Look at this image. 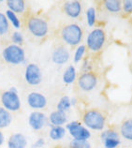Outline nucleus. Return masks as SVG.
Wrapping results in <instances>:
<instances>
[{"mask_svg": "<svg viewBox=\"0 0 132 148\" xmlns=\"http://www.w3.org/2000/svg\"><path fill=\"white\" fill-rule=\"evenodd\" d=\"M100 140L104 148H117L121 145L120 134L115 130H103L100 133Z\"/></svg>", "mask_w": 132, "mask_h": 148, "instance_id": "9", "label": "nucleus"}, {"mask_svg": "<svg viewBox=\"0 0 132 148\" xmlns=\"http://www.w3.org/2000/svg\"><path fill=\"white\" fill-rule=\"evenodd\" d=\"M45 145V140L43 138L38 139L36 142L33 143V148H42Z\"/></svg>", "mask_w": 132, "mask_h": 148, "instance_id": "32", "label": "nucleus"}, {"mask_svg": "<svg viewBox=\"0 0 132 148\" xmlns=\"http://www.w3.org/2000/svg\"><path fill=\"white\" fill-rule=\"evenodd\" d=\"M8 10H11L15 14H21L25 10V2L24 0H8L6 2Z\"/></svg>", "mask_w": 132, "mask_h": 148, "instance_id": "17", "label": "nucleus"}, {"mask_svg": "<svg viewBox=\"0 0 132 148\" xmlns=\"http://www.w3.org/2000/svg\"><path fill=\"white\" fill-rule=\"evenodd\" d=\"M122 10L127 14H132V0L122 1Z\"/></svg>", "mask_w": 132, "mask_h": 148, "instance_id": "30", "label": "nucleus"}, {"mask_svg": "<svg viewBox=\"0 0 132 148\" xmlns=\"http://www.w3.org/2000/svg\"><path fill=\"white\" fill-rule=\"evenodd\" d=\"M5 15L8 19V21L9 23H10L12 26L14 27L15 29H19L21 27V21L20 19L18 18L17 14H15L14 12H12L11 10H7L6 12H5Z\"/></svg>", "mask_w": 132, "mask_h": 148, "instance_id": "24", "label": "nucleus"}, {"mask_svg": "<svg viewBox=\"0 0 132 148\" xmlns=\"http://www.w3.org/2000/svg\"><path fill=\"white\" fill-rule=\"evenodd\" d=\"M10 31V23L5 13L0 12V36H5Z\"/></svg>", "mask_w": 132, "mask_h": 148, "instance_id": "26", "label": "nucleus"}, {"mask_svg": "<svg viewBox=\"0 0 132 148\" xmlns=\"http://www.w3.org/2000/svg\"><path fill=\"white\" fill-rule=\"evenodd\" d=\"M85 53H86V46L83 44H80L79 46H77L75 53H74V56H73V60H74L75 63H79L80 61L83 60Z\"/></svg>", "mask_w": 132, "mask_h": 148, "instance_id": "27", "label": "nucleus"}, {"mask_svg": "<svg viewBox=\"0 0 132 148\" xmlns=\"http://www.w3.org/2000/svg\"><path fill=\"white\" fill-rule=\"evenodd\" d=\"M78 86L81 91L90 92L98 85V77L93 72H83L78 78Z\"/></svg>", "mask_w": 132, "mask_h": 148, "instance_id": "10", "label": "nucleus"}, {"mask_svg": "<svg viewBox=\"0 0 132 148\" xmlns=\"http://www.w3.org/2000/svg\"><path fill=\"white\" fill-rule=\"evenodd\" d=\"M85 15H86V22L87 25L92 27L94 26L96 22V10L94 7H90L86 10V12H85Z\"/></svg>", "mask_w": 132, "mask_h": 148, "instance_id": "25", "label": "nucleus"}, {"mask_svg": "<svg viewBox=\"0 0 132 148\" xmlns=\"http://www.w3.org/2000/svg\"><path fill=\"white\" fill-rule=\"evenodd\" d=\"M66 130L72 137V140L77 141H88L91 138V132L83 124L79 121H71L66 124Z\"/></svg>", "mask_w": 132, "mask_h": 148, "instance_id": "7", "label": "nucleus"}, {"mask_svg": "<svg viewBox=\"0 0 132 148\" xmlns=\"http://www.w3.org/2000/svg\"><path fill=\"white\" fill-rule=\"evenodd\" d=\"M103 5L105 10L111 13H119L122 10V1L120 0H105Z\"/></svg>", "mask_w": 132, "mask_h": 148, "instance_id": "21", "label": "nucleus"}, {"mask_svg": "<svg viewBox=\"0 0 132 148\" xmlns=\"http://www.w3.org/2000/svg\"><path fill=\"white\" fill-rule=\"evenodd\" d=\"M106 42V34L102 28H95L88 34L86 46L93 53H98L103 48Z\"/></svg>", "mask_w": 132, "mask_h": 148, "instance_id": "5", "label": "nucleus"}, {"mask_svg": "<svg viewBox=\"0 0 132 148\" xmlns=\"http://www.w3.org/2000/svg\"><path fill=\"white\" fill-rule=\"evenodd\" d=\"M8 148H26L27 146V139L25 136L17 132L10 136L9 140L7 142Z\"/></svg>", "mask_w": 132, "mask_h": 148, "instance_id": "15", "label": "nucleus"}, {"mask_svg": "<svg viewBox=\"0 0 132 148\" xmlns=\"http://www.w3.org/2000/svg\"><path fill=\"white\" fill-rule=\"evenodd\" d=\"M2 58L10 65H21L25 62V52L22 46L10 44L3 49Z\"/></svg>", "mask_w": 132, "mask_h": 148, "instance_id": "3", "label": "nucleus"}, {"mask_svg": "<svg viewBox=\"0 0 132 148\" xmlns=\"http://www.w3.org/2000/svg\"><path fill=\"white\" fill-rule=\"evenodd\" d=\"M49 122L51 127H63V125L68 123V115L66 112L55 110L52 112L49 115Z\"/></svg>", "mask_w": 132, "mask_h": 148, "instance_id": "16", "label": "nucleus"}, {"mask_svg": "<svg viewBox=\"0 0 132 148\" xmlns=\"http://www.w3.org/2000/svg\"><path fill=\"white\" fill-rule=\"evenodd\" d=\"M26 100L28 106L34 110H42L47 106V99L40 92H30Z\"/></svg>", "mask_w": 132, "mask_h": 148, "instance_id": "12", "label": "nucleus"}, {"mask_svg": "<svg viewBox=\"0 0 132 148\" xmlns=\"http://www.w3.org/2000/svg\"><path fill=\"white\" fill-rule=\"evenodd\" d=\"M12 122V115L10 112L0 106V130L6 128Z\"/></svg>", "mask_w": 132, "mask_h": 148, "instance_id": "22", "label": "nucleus"}, {"mask_svg": "<svg viewBox=\"0 0 132 148\" xmlns=\"http://www.w3.org/2000/svg\"><path fill=\"white\" fill-rule=\"evenodd\" d=\"M47 124V116L42 112L34 111L28 116V125L35 131H40Z\"/></svg>", "mask_w": 132, "mask_h": 148, "instance_id": "11", "label": "nucleus"}, {"mask_svg": "<svg viewBox=\"0 0 132 148\" xmlns=\"http://www.w3.org/2000/svg\"><path fill=\"white\" fill-rule=\"evenodd\" d=\"M77 79V71L74 66H68V67L65 69V71L62 76V80H63L64 84H72Z\"/></svg>", "mask_w": 132, "mask_h": 148, "instance_id": "19", "label": "nucleus"}, {"mask_svg": "<svg viewBox=\"0 0 132 148\" xmlns=\"http://www.w3.org/2000/svg\"><path fill=\"white\" fill-rule=\"evenodd\" d=\"M120 135L127 141L132 142V118L127 119L121 124Z\"/></svg>", "mask_w": 132, "mask_h": 148, "instance_id": "18", "label": "nucleus"}, {"mask_svg": "<svg viewBox=\"0 0 132 148\" xmlns=\"http://www.w3.org/2000/svg\"><path fill=\"white\" fill-rule=\"evenodd\" d=\"M2 107L9 112H18L21 109V99L18 95L16 87H10L9 90L4 91L1 95Z\"/></svg>", "mask_w": 132, "mask_h": 148, "instance_id": "4", "label": "nucleus"}, {"mask_svg": "<svg viewBox=\"0 0 132 148\" xmlns=\"http://www.w3.org/2000/svg\"><path fill=\"white\" fill-rule=\"evenodd\" d=\"M69 148H91V143L88 141H77L71 140L68 145Z\"/></svg>", "mask_w": 132, "mask_h": 148, "instance_id": "28", "label": "nucleus"}, {"mask_svg": "<svg viewBox=\"0 0 132 148\" xmlns=\"http://www.w3.org/2000/svg\"><path fill=\"white\" fill-rule=\"evenodd\" d=\"M83 123L88 130L102 131L106 126V117L100 111L91 109L83 114Z\"/></svg>", "mask_w": 132, "mask_h": 148, "instance_id": "1", "label": "nucleus"}, {"mask_svg": "<svg viewBox=\"0 0 132 148\" xmlns=\"http://www.w3.org/2000/svg\"><path fill=\"white\" fill-rule=\"evenodd\" d=\"M70 101H71V106H75V105L77 104V99L75 98L70 99Z\"/></svg>", "mask_w": 132, "mask_h": 148, "instance_id": "34", "label": "nucleus"}, {"mask_svg": "<svg viewBox=\"0 0 132 148\" xmlns=\"http://www.w3.org/2000/svg\"><path fill=\"white\" fill-rule=\"evenodd\" d=\"M69 58H70V53L68 49L65 46H58L53 51L52 60L54 64L59 66L65 65L68 62Z\"/></svg>", "mask_w": 132, "mask_h": 148, "instance_id": "13", "label": "nucleus"}, {"mask_svg": "<svg viewBox=\"0 0 132 148\" xmlns=\"http://www.w3.org/2000/svg\"><path fill=\"white\" fill-rule=\"evenodd\" d=\"M81 69H83V72H91V69H92V65L91 63L89 62V60L85 59L83 63V66H81Z\"/></svg>", "mask_w": 132, "mask_h": 148, "instance_id": "31", "label": "nucleus"}, {"mask_svg": "<svg viewBox=\"0 0 132 148\" xmlns=\"http://www.w3.org/2000/svg\"><path fill=\"white\" fill-rule=\"evenodd\" d=\"M83 37V31L77 24L65 25L61 30V38L66 44L69 46H79Z\"/></svg>", "mask_w": 132, "mask_h": 148, "instance_id": "2", "label": "nucleus"}, {"mask_svg": "<svg viewBox=\"0 0 132 148\" xmlns=\"http://www.w3.org/2000/svg\"><path fill=\"white\" fill-rule=\"evenodd\" d=\"M66 134H67V130L64 127H53L52 126L49 130V137L53 141H61Z\"/></svg>", "mask_w": 132, "mask_h": 148, "instance_id": "20", "label": "nucleus"}, {"mask_svg": "<svg viewBox=\"0 0 132 148\" xmlns=\"http://www.w3.org/2000/svg\"><path fill=\"white\" fill-rule=\"evenodd\" d=\"M24 36L21 32L19 31H14V32L11 34V41H12V44L18 45V46H22V44L24 43Z\"/></svg>", "mask_w": 132, "mask_h": 148, "instance_id": "29", "label": "nucleus"}, {"mask_svg": "<svg viewBox=\"0 0 132 148\" xmlns=\"http://www.w3.org/2000/svg\"><path fill=\"white\" fill-rule=\"evenodd\" d=\"M26 25L29 32L36 38H45L49 33V25L47 21L40 17H30Z\"/></svg>", "mask_w": 132, "mask_h": 148, "instance_id": "6", "label": "nucleus"}, {"mask_svg": "<svg viewBox=\"0 0 132 148\" xmlns=\"http://www.w3.org/2000/svg\"><path fill=\"white\" fill-rule=\"evenodd\" d=\"M4 142H5V136H4L3 132L1 131V130H0V146L3 145Z\"/></svg>", "mask_w": 132, "mask_h": 148, "instance_id": "33", "label": "nucleus"}, {"mask_svg": "<svg viewBox=\"0 0 132 148\" xmlns=\"http://www.w3.org/2000/svg\"><path fill=\"white\" fill-rule=\"evenodd\" d=\"M64 12L70 18H78L81 14V3L77 0H70V1H67L64 3L63 6Z\"/></svg>", "mask_w": 132, "mask_h": 148, "instance_id": "14", "label": "nucleus"}, {"mask_svg": "<svg viewBox=\"0 0 132 148\" xmlns=\"http://www.w3.org/2000/svg\"><path fill=\"white\" fill-rule=\"evenodd\" d=\"M25 80L28 84L36 86L42 82V72L36 63H29L25 67Z\"/></svg>", "mask_w": 132, "mask_h": 148, "instance_id": "8", "label": "nucleus"}, {"mask_svg": "<svg viewBox=\"0 0 132 148\" xmlns=\"http://www.w3.org/2000/svg\"><path fill=\"white\" fill-rule=\"evenodd\" d=\"M0 4H1V1H0Z\"/></svg>", "mask_w": 132, "mask_h": 148, "instance_id": "35", "label": "nucleus"}, {"mask_svg": "<svg viewBox=\"0 0 132 148\" xmlns=\"http://www.w3.org/2000/svg\"><path fill=\"white\" fill-rule=\"evenodd\" d=\"M70 108H71V101H70V98L68 96L62 97L56 105V110L64 112H68L70 110Z\"/></svg>", "mask_w": 132, "mask_h": 148, "instance_id": "23", "label": "nucleus"}]
</instances>
